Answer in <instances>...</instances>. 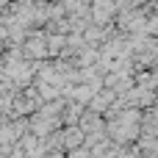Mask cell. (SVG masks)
<instances>
[{"mask_svg":"<svg viewBox=\"0 0 158 158\" xmlns=\"http://www.w3.org/2000/svg\"><path fill=\"white\" fill-rule=\"evenodd\" d=\"M78 142H81V131H78V128L64 131V147H75Z\"/></svg>","mask_w":158,"mask_h":158,"instance_id":"obj_2","label":"cell"},{"mask_svg":"<svg viewBox=\"0 0 158 158\" xmlns=\"http://www.w3.org/2000/svg\"><path fill=\"white\" fill-rule=\"evenodd\" d=\"M0 44H8V28L0 22Z\"/></svg>","mask_w":158,"mask_h":158,"instance_id":"obj_3","label":"cell"},{"mask_svg":"<svg viewBox=\"0 0 158 158\" xmlns=\"http://www.w3.org/2000/svg\"><path fill=\"white\" fill-rule=\"evenodd\" d=\"M72 158H86V150H75V153H72Z\"/></svg>","mask_w":158,"mask_h":158,"instance_id":"obj_4","label":"cell"},{"mask_svg":"<svg viewBox=\"0 0 158 158\" xmlns=\"http://www.w3.org/2000/svg\"><path fill=\"white\" fill-rule=\"evenodd\" d=\"M22 53L31 58V61H39L44 56H50V47H47V33L44 31H31L25 44H22Z\"/></svg>","mask_w":158,"mask_h":158,"instance_id":"obj_1","label":"cell"},{"mask_svg":"<svg viewBox=\"0 0 158 158\" xmlns=\"http://www.w3.org/2000/svg\"><path fill=\"white\" fill-rule=\"evenodd\" d=\"M3 158H6V156H3Z\"/></svg>","mask_w":158,"mask_h":158,"instance_id":"obj_5","label":"cell"}]
</instances>
